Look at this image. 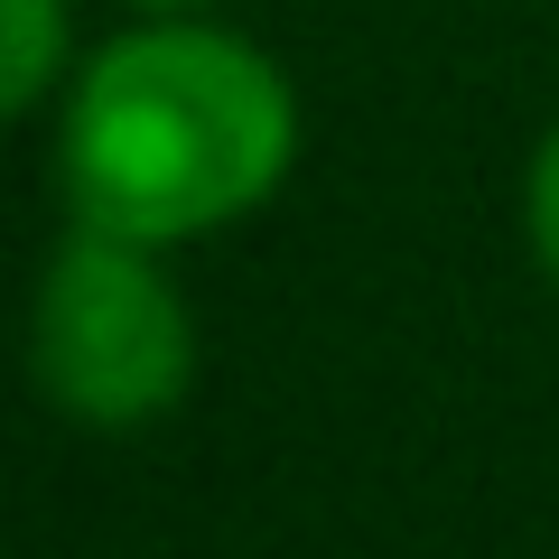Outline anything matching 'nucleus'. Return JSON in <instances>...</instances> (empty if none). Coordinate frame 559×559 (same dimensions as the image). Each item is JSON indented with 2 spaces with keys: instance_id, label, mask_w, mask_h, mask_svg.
Here are the masks:
<instances>
[{
  "instance_id": "nucleus-2",
  "label": "nucleus",
  "mask_w": 559,
  "mask_h": 559,
  "mask_svg": "<svg viewBox=\"0 0 559 559\" xmlns=\"http://www.w3.org/2000/svg\"><path fill=\"white\" fill-rule=\"evenodd\" d=\"M28 382L75 429H150L197 392V308L159 242L66 224L28 289Z\"/></svg>"
},
{
  "instance_id": "nucleus-5",
  "label": "nucleus",
  "mask_w": 559,
  "mask_h": 559,
  "mask_svg": "<svg viewBox=\"0 0 559 559\" xmlns=\"http://www.w3.org/2000/svg\"><path fill=\"white\" fill-rule=\"evenodd\" d=\"M112 10H131V20H168V10H215V0H112Z\"/></svg>"
},
{
  "instance_id": "nucleus-1",
  "label": "nucleus",
  "mask_w": 559,
  "mask_h": 559,
  "mask_svg": "<svg viewBox=\"0 0 559 559\" xmlns=\"http://www.w3.org/2000/svg\"><path fill=\"white\" fill-rule=\"evenodd\" d=\"M299 140V84L252 28L168 10L75 57L57 94V197L66 224L187 252L252 224L289 187Z\"/></svg>"
},
{
  "instance_id": "nucleus-4",
  "label": "nucleus",
  "mask_w": 559,
  "mask_h": 559,
  "mask_svg": "<svg viewBox=\"0 0 559 559\" xmlns=\"http://www.w3.org/2000/svg\"><path fill=\"white\" fill-rule=\"evenodd\" d=\"M522 242H532V271L559 289V121L532 140V168H522Z\"/></svg>"
},
{
  "instance_id": "nucleus-3",
  "label": "nucleus",
  "mask_w": 559,
  "mask_h": 559,
  "mask_svg": "<svg viewBox=\"0 0 559 559\" xmlns=\"http://www.w3.org/2000/svg\"><path fill=\"white\" fill-rule=\"evenodd\" d=\"M75 57V0H0V131H20L28 112H57Z\"/></svg>"
}]
</instances>
